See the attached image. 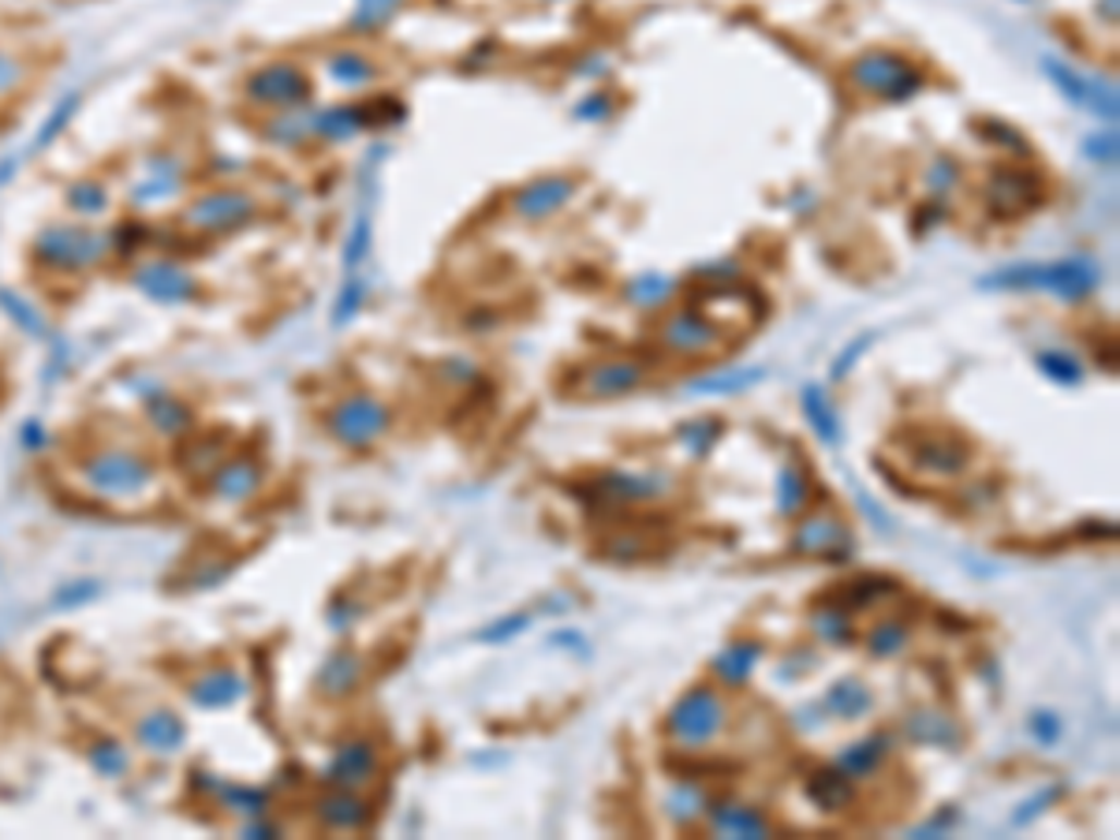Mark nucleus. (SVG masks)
I'll list each match as a JSON object with an SVG mask.
<instances>
[{
    "label": "nucleus",
    "mask_w": 1120,
    "mask_h": 840,
    "mask_svg": "<svg viewBox=\"0 0 1120 840\" xmlns=\"http://www.w3.org/2000/svg\"><path fill=\"white\" fill-rule=\"evenodd\" d=\"M143 288L161 295V300H180V295L191 292V280L176 266H150V277L143 280Z\"/></svg>",
    "instance_id": "30"
},
{
    "label": "nucleus",
    "mask_w": 1120,
    "mask_h": 840,
    "mask_svg": "<svg viewBox=\"0 0 1120 840\" xmlns=\"http://www.w3.org/2000/svg\"><path fill=\"white\" fill-rule=\"evenodd\" d=\"M669 769L672 774H684V777H721V774H736V763H725V758H706V763H695V758H684V763H677V758H669Z\"/></svg>",
    "instance_id": "40"
},
{
    "label": "nucleus",
    "mask_w": 1120,
    "mask_h": 840,
    "mask_svg": "<svg viewBox=\"0 0 1120 840\" xmlns=\"http://www.w3.org/2000/svg\"><path fill=\"white\" fill-rule=\"evenodd\" d=\"M904 736L912 743H926V747L952 751L960 743V725L941 710H915L904 721Z\"/></svg>",
    "instance_id": "20"
},
{
    "label": "nucleus",
    "mask_w": 1120,
    "mask_h": 840,
    "mask_svg": "<svg viewBox=\"0 0 1120 840\" xmlns=\"http://www.w3.org/2000/svg\"><path fill=\"white\" fill-rule=\"evenodd\" d=\"M811 632L829 646H848L855 638L852 612H844L840 606H833V601H826V606H818L815 612H811Z\"/></svg>",
    "instance_id": "27"
},
{
    "label": "nucleus",
    "mask_w": 1120,
    "mask_h": 840,
    "mask_svg": "<svg viewBox=\"0 0 1120 840\" xmlns=\"http://www.w3.org/2000/svg\"><path fill=\"white\" fill-rule=\"evenodd\" d=\"M609 112H612V101L606 98V94H591V98H586L580 109H575V117H580V120H606Z\"/></svg>",
    "instance_id": "45"
},
{
    "label": "nucleus",
    "mask_w": 1120,
    "mask_h": 840,
    "mask_svg": "<svg viewBox=\"0 0 1120 840\" xmlns=\"http://www.w3.org/2000/svg\"><path fill=\"white\" fill-rule=\"evenodd\" d=\"M1043 72L1054 78V86L1069 101L1083 105V109H1091V112H1098L1101 120H1117V94L1109 90V86H1101V83H1095V78H1087V75H1080L1075 68H1069L1064 60H1057V57L1043 60Z\"/></svg>",
    "instance_id": "8"
},
{
    "label": "nucleus",
    "mask_w": 1120,
    "mask_h": 840,
    "mask_svg": "<svg viewBox=\"0 0 1120 840\" xmlns=\"http://www.w3.org/2000/svg\"><path fill=\"white\" fill-rule=\"evenodd\" d=\"M763 378H766L763 366H751V370H729V374H714V378L695 381L691 385V392H743Z\"/></svg>",
    "instance_id": "29"
},
{
    "label": "nucleus",
    "mask_w": 1120,
    "mask_h": 840,
    "mask_svg": "<svg viewBox=\"0 0 1120 840\" xmlns=\"http://www.w3.org/2000/svg\"><path fill=\"white\" fill-rule=\"evenodd\" d=\"M710 821L717 833L725 837H751V840H763L769 837V818L758 807H747V803H710Z\"/></svg>",
    "instance_id": "17"
},
{
    "label": "nucleus",
    "mask_w": 1120,
    "mask_h": 840,
    "mask_svg": "<svg viewBox=\"0 0 1120 840\" xmlns=\"http://www.w3.org/2000/svg\"><path fill=\"white\" fill-rule=\"evenodd\" d=\"M826 706L833 710V717H840V721H860V717L871 710V687L855 677H844V680H837V684H829Z\"/></svg>",
    "instance_id": "25"
},
{
    "label": "nucleus",
    "mask_w": 1120,
    "mask_h": 840,
    "mask_svg": "<svg viewBox=\"0 0 1120 840\" xmlns=\"http://www.w3.org/2000/svg\"><path fill=\"white\" fill-rule=\"evenodd\" d=\"M363 807H366V803H358L355 795H337V800L321 803V818H326L329 826L355 829V826H363V818H366Z\"/></svg>",
    "instance_id": "34"
},
{
    "label": "nucleus",
    "mask_w": 1120,
    "mask_h": 840,
    "mask_svg": "<svg viewBox=\"0 0 1120 840\" xmlns=\"http://www.w3.org/2000/svg\"><path fill=\"white\" fill-rule=\"evenodd\" d=\"M703 792L695 789V784H677L669 795H665V807H669V815L677 818V821H691V818H698V811H703Z\"/></svg>",
    "instance_id": "37"
},
{
    "label": "nucleus",
    "mask_w": 1120,
    "mask_h": 840,
    "mask_svg": "<svg viewBox=\"0 0 1120 840\" xmlns=\"http://www.w3.org/2000/svg\"><path fill=\"white\" fill-rule=\"evenodd\" d=\"M807 800L818 811H844L855 803V781L837 766H821L807 777Z\"/></svg>",
    "instance_id": "18"
},
{
    "label": "nucleus",
    "mask_w": 1120,
    "mask_h": 840,
    "mask_svg": "<svg viewBox=\"0 0 1120 840\" xmlns=\"http://www.w3.org/2000/svg\"><path fill=\"white\" fill-rule=\"evenodd\" d=\"M1027 725H1031V736L1043 743V747H1054V743L1061 740V717L1054 710H1035Z\"/></svg>",
    "instance_id": "42"
},
{
    "label": "nucleus",
    "mask_w": 1120,
    "mask_h": 840,
    "mask_svg": "<svg viewBox=\"0 0 1120 840\" xmlns=\"http://www.w3.org/2000/svg\"><path fill=\"white\" fill-rule=\"evenodd\" d=\"M1087 154L1095 157V161H1113V157H1117V138H1113V131H1109V135L1091 138V143H1087Z\"/></svg>",
    "instance_id": "46"
},
{
    "label": "nucleus",
    "mask_w": 1120,
    "mask_h": 840,
    "mask_svg": "<svg viewBox=\"0 0 1120 840\" xmlns=\"http://www.w3.org/2000/svg\"><path fill=\"white\" fill-rule=\"evenodd\" d=\"M908 643H912V628H908L904 620H897V617L878 620V624L866 632V654H871V658H878V661L900 658V654L908 650Z\"/></svg>",
    "instance_id": "26"
},
{
    "label": "nucleus",
    "mask_w": 1120,
    "mask_h": 840,
    "mask_svg": "<svg viewBox=\"0 0 1120 840\" xmlns=\"http://www.w3.org/2000/svg\"><path fill=\"white\" fill-rule=\"evenodd\" d=\"M892 594H900V583L889 580V575H855V580L840 583L833 591V606H840L844 612H860L892 598Z\"/></svg>",
    "instance_id": "19"
},
{
    "label": "nucleus",
    "mask_w": 1120,
    "mask_h": 840,
    "mask_svg": "<svg viewBox=\"0 0 1120 840\" xmlns=\"http://www.w3.org/2000/svg\"><path fill=\"white\" fill-rule=\"evenodd\" d=\"M400 0H358V12H355V26L363 31H374V26L389 23L397 15Z\"/></svg>",
    "instance_id": "39"
},
{
    "label": "nucleus",
    "mask_w": 1120,
    "mask_h": 840,
    "mask_svg": "<svg viewBox=\"0 0 1120 840\" xmlns=\"http://www.w3.org/2000/svg\"><path fill=\"white\" fill-rule=\"evenodd\" d=\"M251 209H255V206H251L247 195H235V191H217V195L203 198V203L191 209V221H195L198 229H206V232H217V229H232V224L247 221Z\"/></svg>",
    "instance_id": "16"
},
{
    "label": "nucleus",
    "mask_w": 1120,
    "mask_h": 840,
    "mask_svg": "<svg viewBox=\"0 0 1120 840\" xmlns=\"http://www.w3.org/2000/svg\"><path fill=\"white\" fill-rule=\"evenodd\" d=\"M758 658H763V643H747V638H743V643H732L717 654L714 672H717V680H725L729 687L747 684V677L755 672Z\"/></svg>",
    "instance_id": "23"
},
{
    "label": "nucleus",
    "mask_w": 1120,
    "mask_h": 840,
    "mask_svg": "<svg viewBox=\"0 0 1120 840\" xmlns=\"http://www.w3.org/2000/svg\"><path fill=\"white\" fill-rule=\"evenodd\" d=\"M803 415H807V423H811V430H815V437L826 449H840L844 445V430H840V418H837V407L829 404V397H826V389L821 385H803Z\"/></svg>",
    "instance_id": "21"
},
{
    "label": "nucleus",
    "mask_w": 1120,
    "mask_h": 840,
    "mask_svg": "<svg viewBox=\"0 0 1120 840\" xmlns=\"http://www.w3.org/2000/svg\"><path fill=\"white\" fill-rule=\"evenodd\" d=\"M531 620H535L531 612H512V617H501V620H494V624H486L475 638H478V643H489V646H494V643H509V638L527 632Z\"/></svg>",
    "instance_id": "36"
},
{
    "label": "nucleus",
    "mask_w": 1120,
    "mask_h": 840,
    "mask_svg": "<svg viewBox=\"0 0 1120 840\" xmlns=\"http://www.w3.org/2000/svg\"><path fill=\"white\" fill-rule=\"evenodd\" d=\"M680 437H684V445L695 456H706V452L717 445V437H721V423L710 415H703V418H691L687 426H680Z\"/></svg>",
    "instance_id": "35"
},
{
    "label": "nucleus",
    "mask_w": 1120,
    "mask_h": 840,
    "mask_svg": "<svg viewBox=\"0 0 1120 840\" xmlns=\"http://www.w3.org/2000/svg\"><path fill=\"white\" fill-rule=\"evenodd\" d=\"M646 381V366L638 358H601V363L583 370V392L586 397H624V392L638 389Z\"/></svg>",
    "instance_id": "13"
},
{
    "label": "nucleus",
    "mask_w": 1120,
    "mask_h": 840,
    "mask_svg": "<svg viewBox=\"0 0 1120 840\" xmlns=\"http://www.w3.org/2000/svg\"><path fill=\"white\" fill-rule=\"evenodd\" d=\"M1061 784H1049V789H1043V792H1035V795H1031V800L1027 803H1023V807L1016 811V815H1012V826H1031V821H1035L1038 815H1043V811L1049 807V803H1057V800H1061Z\"/></svg>",
    "instance_id": "41"
},
{
    "label": "nucleus",
    "mask_w": 1120,
    "mask_h": 840,
    "mask_svg": "<svg viewBox=\"0 0 1120 840\" xmlns=\"http://www.w3.org/2000/svg\"><path fill=\"white\" fill-rule=\"evenodd\" d=\"M374 766H378V755H374L370 743H344L329 766V781L340 784V789H352V784L374 774Z\"/></svg>",
    "instance_id": "22"
},
{
    "label": "nucleus",
    "mask_w": 1120,
    "mask_h": 840,
    "mask_svg": "<svg viewBox=\"0 0 1120 840\" xmlns=\"http://www.w3.org/2000/svg\"><path fill=\"white\" fill-rule=\"evenodd\" d=\"M952 180H957V165H952L949 157H938V161H934V169L926 172V183H930V191H938V195L952 187Z\"/></svg>",
    "instance_id": "43"
},
{
    "label": "nucleus",
    "mask_w": 1120,
    "mask_h": 840,
    "mask_svg": "<svg viewBox=\"0 0 1120 840\" xmlns=\"http://www.w3.org/2000/svg\"><path fill=\"white\" fill-rule=\"evenodd\" d=\"M355 680H358V661L352 658V654H340V658H332L329 661V669H326V691H332V695H344V691H352L355 687Z\"/></svg>",
    "instance_id": "38"
},
{
    "label": "nucleus",
    "mask_w": 1120,
    "mask_h": 840,
    "mask_svg": "<svg viewBox=\"0 0 1120 840\" xmlns=\"http://www.w3.org/2000/svg\"><path fill=\"white\" fill-rule=\"evenodd\" d=\"M628 295H632L635 306H661L672 295V280L665 273H643L628 284Z\"/></svg>",
    "instance_id": "33"
},
{
    "label": "nucleus",
    "mask_w": 1120,
    "mask_h": 840,
    "mask_svg": "<svg viewBox=\"0 0 1120 840\" xmlns=\"http://www.w3.org/2000/svg\"><path fill=\"white\" fill-rule=\"evenodd\" d=\"M1101 269L1091 258H1061V261H1023V266H1005L997 273L978 280V288L990 292H1046L1064 303L1087 300L1098 288Z\"/></svg>",
    "instance_id": "1"
},
{
    "label": "nucleus",
    "mask_w": 1120,
    "mask_h": 840,
    "mask_svg": "<svg viewBox=\"0 0 1120 840\" xmlns=\"http://www.w3.org/2000/svg\"><path fill=\"white\" fill-rule=\"evenodd\" d=\"M912 463L918 475L930 478H960L971 467L967 441L952 434H926L912 445Z\"/></svg>",
    "instance_id": "7"
},
{
    "label": "nucleus",
    "mask_w": 1120,
    "mask_h": 840,
    "mask_svg": "<svg viewBox=\"0 0 1120 840\" xmlns=\"http://www.w3.org/2000/svg\"><path fill=\"white\" fill-rule=\"evenodd\" d=\"M852 531L844 527V523L837 520V515H807V520L795 527V538H792V549L795 553H807V557H829V560H837V557H848L852 553Z\"/></svg>",
    "instance_id": "11"
},
{
    "label": "nucleus",
    "mask_w": 1120,
    "mask_h": 840,
    "mask_svg": "<svg viewBox=\"0 0 1120 840\" xmlns=\"http://www.w3.org/2000/svg\"><path fill=\"white\" fill-rule=\"evenodd\" d=\"M661 348L672 355H710L721 348V326L706 318L698 306H684L665 318Z\"/></svg>",
    "instance_id": "4"
},
{
    "label": "nucleus",
    "mask_w": 1120,
    "mask_h": 840,
    "mask_svg": "<svg viewBox=\"0 0 1120 840\" xmlns=\"http://www.w3.org/2000/svg\"><path fill=\"white\" fill-rule=\"evenodd\" d=\"M358 127H363V112L358 109H329L314 120V131L326 138H337V143L340 138H352Z\"/></svg>",
    "instance_id": "32"
},
{
    "label": "nucleus",
    "mask_w": 1120,
    "mask_h": 840,
    "mask_svg": "<svg viewBox=\"0 0 1120 840\" xmlns=\"http://www.w3.org/2000/svg\"><path fill=\"white\" fill-rule=\"evenodd\" d=\"M1038 370L1057 385H1080L1083 381L1080 358L1069 355V352H1038Z\"/></svg>",
    "instance_id": "31"
},
{
    "label": "nucleus",
    "mask_w": 1120,
    "mask_h": 840,
    "mask_svg": "<svg viewBox=\"0 0 1120 840\" xmlns=\"http://www.w3.org/2000/svg\"><path fill=\"white\" fill-rule=\"evenodd\" d=\"M811 501V475L800 467V463H781L777 471V509H781L784 520H795Z\"/></svg>",
    "instance_id": "24"
},
{
    "label": "nucleus",
    "mask_w": 1120,
    "mask_h": 840,
    "mask_svg": "<svg viewBox=\"0 0 1120 840\" xmlns=\"http://www.w3.org/2000/svg\"><path fill=\"white\" fill-rule=\"evenodd\" d=\"M986 198H990L997 217L1027 214L1031 206L1043 203V180L1031 176V172H1020V169H994Z\"/></svg>",
    "instance_id": "12"
},
{
    "label": "nucleus",
    "mask_w": 1120,
    "mask_h": 840,
    "mask_svg": "<svg viewBox=\"0 0 1120 840\" xmlns=\"http://www.w3.org/2000/svg\"><path fill=\"white\" fill-rule=\"evenodd\" d=\"M848 83L855 90L871 94V98H886V101H908L915 98L926 86L923 72L912 64L908 57L892 49H866L848 64Z\"/></svg>",
    "instance_id": "3"
},
{
    "label": "nucleus",
    "mask_w": 1120,
    "mask_h": 840,
    "mask_svg": "<svg viewBox=\"0 0 1120 840\" xmlns=\"http://www.w3.org/2000/svg\"><path fill=\"white\" fill-rule=\"evenodd\" d=\"M385 426H389V411H385V404H378L374 397H366V392L340 400L329 415V430L337 434L344 445H352V449L370 445L374 437L385 434Z\"/></svg>",
    "instance_id": "5"
},
{
    "label": "nucleus",
    "mask_w": 1120,
    "mask_h": 840,
    "mask_svg": "<svg viewBox=\"0 0 1120 840\" xmlns=\"http://www.w3.org/2000/svg\"><path fill=\"white\" fill-rule=\"evenodd\" d=\"M871 340H874V337H855L852 344L844 348V355H840V363L833 366V378H848V370H852V366L860 363V355L866 352V348H871Z\"/></svg>",
    "instance_id": "44"
},
{
    "label": "nucleus",
    "mask_w": 1120,
    "mask_h": 840,
    "mask_svg": "<svg viewBox=\"0 0 1120 840\" xmlns=\"http://www.w3.org/2000/svg\"><path fill=\"white\" fill-rule=\"evenodd\" d=\"M247 94H251V101H258V105H277V109H288V105L306 101V94H311V83H306V75L295 64H288V60H277V64H266L261 72L251 75Z\"/></svg>",
    "instance_id": "9"
},
{
    "label": "nucleus",
    "mask_w": 1120,
    "mask_h": 840,
    "mask_svg": "<svg viewBox=\"0 0 1120 840\" xmlns=\"http://www.w3.org/2000/svg\"><path fill=\"white\" fill-rule=\"evenodd\" d=\"M725 725H729V703L717 695V687L695 684L665 714V736L677 743L680 751H698L721 736Z\"/></svg>",
    "instance_id": "2"
},
{
    "label": "nucleus",
    "mask_w": 1120,
    "mask_h": 840,
    "mask_svg": "<svg viewBox=\"0 0 1120 840\" xmlns=\"http://www.w3.org/2000/svg\"><path fill=\"white\" fill-rule=\"evenodd\" d=\"M889 751H892V736H889V732H871V736L848 743V747L837 755L833 766L844 769L852 781H866V777L878 774L881 763L889 758Z\"/></svg>",
    "instance_id": "15"
},
{
    "label": "nucleus",
    "mask_w": 1120,
    "mask_h": 840,
    "mask_svg": "<svg viewBox=\"0 0 1120 840\" xmlns=\"http://www.w3.org/2000/svg\"><path fill=\"white\" fill-rule=\"evenodd\" d=\"M101 251H105L101 235L78 232V229H57L38 240V255L52 261V266H86V261H98Z\"/></svg>",
    "instance_id": "14"
},
{
    "label": "nucleus",
    "mask_w": 1120,
    "mask_h": 840,
    "mask_svg": "<svg viewBox=\"0 0 1120 840\" xmlns=\"http://www.w3.org/2000/svg\"><path fill=\"white\" fill-rule=\"evenodd\" d=\"M572 198H575L572 176H541V180H531L523 191H515L512 214L520 217V221H546V217L560 214Z\"/></svg>",
    "instance_id": "10"
},
{
    "label": "nucleus",
    "mask_w": 1120,
    "mask_h": 840,
    "mask_svg": "<svg viewBox=\"0 0 1120 840\" xmlns=\"http://www.w3.org/2000/svg\"><path fill=\"white\" fill-rule=\"evenodd\" d=\"M669 486L672 483L665 475H635V471H606V475L591 478V494L601 504H612V509L658 501V497L669 494Z\"/></svg>",
    "instance_id": "6"
},
{
    "label": "nucleus",
    "mask_w": 1120,
    "mask_h": 840,
    "mask_svg": "<svg viewBox=\"0 0 1120 840\" xmlns=\"http://www.w3.org/2000/svg\"><path fill=\"white\" fill-rule=\"evenodd\" d=\"M326 72L332 75V83L340 86H366L378 78V68H374L370 57H363V52H337V57L326 60Z\"/></svg>",
    "instance_id": "28"
}]
</instances>
